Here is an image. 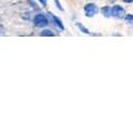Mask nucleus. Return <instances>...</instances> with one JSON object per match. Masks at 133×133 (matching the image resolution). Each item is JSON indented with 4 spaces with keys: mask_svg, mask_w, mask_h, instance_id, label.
I'll return each instance as SVG.
<instances>
[{
    "mask_svg": "<svg viewBox=\"0 0 133 133\" xmlns=\"http://www.w3.org/2000/svg\"><path fill=\"white\" fill-rule=\"evenodd\" d=\"M77 27L79 28V30H80L81 32H83V33H87V35H90V31L87 29L84 26H83L82 23H80V22H77Z\"/></svg>",
    "mask_w": 133,
    "mask_h": 133,
    "instance_id": "0eeeda50",
    "label": "nucleus"
},
{
    "mask_svg": "<svg viewBox=\"0 0 133 133\" xmlns=\"http://www.w3.org/2000/svg\"><path fill=\"white\" fill-rule=\"evenodd\" d=\"M83 9H84V12H85V16L88 17V18H91V17H94L95 14L98 12V7L95 3H92V2H90V3H87V5L83 7Z\"/></svg>",
    "mask_w": 133,
    "mask_h": 133,
    "instance_id": "f03ea898",
    "label": "nucleus"
},
{
    "mask_svg": "<svg viewBox=\"0 0 133 133\" xmlns=\"http://www.w3.org/2000/svg\"><path fill=\"white\" fill-rule=\"evenodd\" d=\"M124 3H128V5H130V3H133V0H122Z\"/></svg>",
    "mask_w": 133,
    "mask_h": 133,
    "instance_id": "9b49d317",
    "label": "nucleus"
},
{
    "mask_svg": "<svg viewBox=\"0 0 133 133\" xmlns=\"http://www.w3.org/2000/svg\"><path fill=\"white\" fill-rule=\"evenodd\" d=\"M125 10L121 5H114L112 6V17L116 19H123L125 16Z\"/></svg>",
    "mask_w": 133,
    "mask_h": 133,
    "instance_id": "f257e3e1",
    "label": "nucleus"
},
{
    "mask_svg": "<svg viewBox=\"0 0 133 133\" xmlns=\"http://www.w3.org/2000/svg\"><path fill=\"white\" fill-rule=\"evenodd\" d=\"M123 19H124V21H125V23L129 27L133 28V14H127L125 16H124Z\"/></svg>",
    "mask_w": 133,
    "mask_h": 133,
    "instance_id": "423d86ee",
    "label": "nucleus"
},
{
    "mask_svg": "<svg viewBox=\"0 0 133 133\" xmlns=\"http://www.w3.org/2000/svg\"><path fill=\"white\" fill-rule=\"evenodd\" d=\"M100 11H101L102 16L105 17V18H110V17H112V7H110V6L102 7L101 9H100Z\"/></svg>",
    "mask_w": 133,
    "mask_h": 133,
    "instance_id": "39448f33",
    "label": "nucleus"
},
{
    "mask_svg": "<svg viewBox=\"0 0 133 133\" xmlns=\"http://www.w3.org/2000/svg\"><path fill=\"white\" fill-rule=\"evenodd\" d=\"M33 22H35V24L37 27H39V28H43L45 26H48V19H47V17H45L44 15L42 14H38L35 18H33Z\"/></svg>",
    "mask_w": 133,
    "mask_h": 133,
    "instance_id": "7ed1b4c3",
    "label": "nucleus"
},
{
    "mask_svg": "<svg viewBox=\"0 0 133 133\" xmlns=\"http://www.w3.org/2000/svg\"><path fill=\"white\" fill-rule=\"evenodd\" d=\"M39 1H40V3H41V5H42L43 7L47 6V0H39Z\"/></svg>",
    "mask_w": 133,
    "mask_h": 133,
    "instance_id": "9d476101",
    "label": "nucleus"
},
{
    "mask_svg": "<svg viewBox=\"0 0 133 133\" xmlns=\"http://www.w3.org/2000/svg\"><path fill=\"white\" fill-rule=\"evenodd\" d=\"M41 36L42 37H55V33H53L51 30L47 29V30H43L42 32H41Z\"/></svg>",
    "mask_w": 133,
    "mask_h": 133,
    "instance_id": "6e6552de",
    "label": "nucleus"
},
{
    "mask_svg": "<svg viewBox=\"0 0 133 133\" xmlns=\"http://www.w3.org/2000/svg\"><path fill=\"white\" fill-rule=\"evenodd\" d=\"M55 2H56V6H57L58 9H59L60 11H63V8H62V6L60 5V1H59V0H55Z\"/></svg>",
    "mask_w": 133,
    "mask_h": 133,
    "instance_id": "1a4fd4ad",
    "label": "nucleus"
},
{
    "mask_svg": "<svg viewBox=\"0 0 133 133\" xmlns=\"http://www.w3.org/2000/svg\"><path fill=\"white\" fill-rule=\"evenodd\" d=\"M49 16L51 17V19H52L53 23H55V26H56L58 29H60L61 31H63V30H64V26H63V23H62V21L60 20V18H58V17H56V16H53L51 12H49Z\"/></svg>",
    "mask_w": 133,
    "mask_h": 133,
    "instance_id": "20e7f679",
    "label": "nucleus"
}]
</instances>
